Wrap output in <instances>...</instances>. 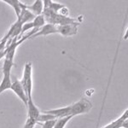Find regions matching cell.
I'll list each match as a JSON object with an SVG mask.
<instances>
[{"label":"cell","mask_w":128,"mask_h":128,"mask_svg":"<svg viewBox=\"0 0 128 128\" xmlns=\"http://www.w3.org/2000/svg\"><path fill=\"white\" fill-rule=\"evenodd\" d=\"M78 26L79 24H69L62 25V26H56V28L57 34L62 35L64 37H68L77 34Z\"/></svg>","instance_id":"cell-5"},{"label":"cell","mask_w":128,"mask_h":128,"mask_svg":"<svg viewBox=\"0 0 128 128\" xmlns=\"http://www.w3.org/2000/svg\"><path fill=\"white\" fill-rule=\"evenodd\" d=\"M28 118L34 120L37 122V119L40 116V109L38 108V107L35 105L34 102V100H32V98L30 96V98H28Z\"/></svg>","instance_id":"cell-7"},{"label":"cell","mask_w":128,"mask_h":128,"mask_svg":"<svg viewBox=\"0 0 128 128\" xmlns=\"http://www.w3.org/2000/svg\"><path fill=\"white\" fill-rule=\"evenodd\" d=\"M32 23H34V28H36V29H40L43 26H44L46 24L44 20V17L43 15L40 16H37L36 17L34 18V20H32Z\"/></svg>","instance_id":"cell-13"},{"label":"cell","mask_w":128,"mask_h":128,"mask_svg":"<svg viewBox=\"0 0 128 128\" xmlns=\"http://www.w3.org/2000/svg\"><path fill=\"white\" fill-rule=\"evenodd\" d=\"M72 118H73V116H72V115H70V116L56 119V121L54 128H64V127H65V126L67 125V123L68 122V121Z\"/></svg>","instance_id":"cell-14"},{"label":"cell","mask_w":128,"mask_h":128,"mask_svg":"<svg viewBox=\"0 0 128 128\" xmlns=\"http://www.w3.org/2000/svg\"><path fill=\"white\" fill-rule=\"evenodd\" d=\"M36 17L34 14L31 13L29 10H26V4H22V11H20V16L17 18L18 20H20V22H22V25L25 23H28V22H32L34 20V18Z\"/></svg>","instance_id":"cell-9"},{"label":"cell","mask_w":128,"mask_h":128,"mask_svg":"<svg viewBox=\"0 0 128 128\" xmlns=\"http://www.w3.org/2000/svg\"><path fill=\"white\" fill-rule=\"evenodd\" d=\"M26 8L28 10H29L31 13H32L35 16H37L42 15L43 10H44V4H43V1L37 0L32 4L26 5Z\"/></svg>","instance_id":"cell-10"},{"label":"cell","mask_w":128,"mask_h":128,"mask_svg":"<svg viewBox=\"0 0 128 128\" xmlns=\"http://www.w3.org/2000/svg\"><path fill=\"white\" fill-rule=\"evenodd\" d=\"M45 113L50 114L55 116L56 119L63 118V117L70 116L71 114V108H70V105L64 108H60L56 109H51V110H47L45 111ZM74 117V116H73Z\"/></svg>","instance_id":"cell-8"},{"label":"cell","mask_w":128,"mask_h":128,"mask_svg":"<svg viewBox=\"0 0 128 128\" xmlns=\"http://www.w3.org/2000/svg\"><path fill=\"white\" fill-rule=\"evenodd\" d=\"M92 108V104L86 98H81L75 104L70 105L72 116L88 113Z\"/></svg>","instance_id":"cell-3"},{"label":"cell","mask_w":128,"mask_h":128,"mask_svg":"<svg viewBox=\"0 0 128 128\" xmlns=\"http://www.w3.org/2000/svg\"><path fill=\"white\" fill-rule=\"evenodd\" d=\"M4 3L7 4L10 6H11L14 9L16 12V15L17 16V18L20 16V11H22V3H20L19 0H3Z\"/></svg>","instance_id":"cell-12"},{"label":"cell","mask_w":128,"mask_h":128,"mask_svg":"<svg viewBox=\"0 0 128 128\" xmlns=\"http://www.w3.org/2000/svg\"><path fill=\"white\" fill-rule=\"evenodd\" d=\"M36 120H32L30 118H28L26 120V124L24 125V127L23 128H34L35 127V125H36Z\"/></svg>","instance_id":"cell-18"},{"label":"cell","mask_w":128,"mask_h":128,"mask_svg":"<svg viewBox=\"0 0 128 128\" xmlns=\"http://www.w3.org/2000/svg\"><path fill=\"white\" fill-rule=\"evenodd\" d=\"M12 90L16 93V96L19 98L20 100L23 102V104L26 105L28 104V96H26V93H25V90L23 87H22V84H20V80L16 78L15 76L12 77L11 80V87H10Z\"/></svg>","instance_id":"cell-4"},{"label":"cell","mask_w":128,"mask_h":128,"mask_svg":"<svg viewBox=\"0 0 128 128\" xmlns=\"http://www.w3.org/2000/svg\"><path fill=\"white\" fill-rule=\"evenodd\" d=\"M34 23L32 22H28V23H25L22 25V32H20V35L18 38H22V36L23 35L25 32H28V31H30V30H32L34 29Z\"/></svg>","instance_id":"cell-16"},{"label":"cell","mask_w":128,"mask_h":128,"mask_svg":"<svg viewBox=\"0 0 128 128\" xmlns=\"http://www.w3.org/2000/svg\"><path fill=\"white\" fill-rule=\"evenodd\" d=\"M55 116H53V115L50 114H47L44 112L43 114H40V116L38 117V119H37V123L38 122H46V121H49V120H56Z\"/></svg>","instance_id":"cell-15"},{"label":"cell","mask_w":128,"mask_h":128,"mask_svg":"<svg viewBox=\"0 0 128 128\" xmlns=\"http://www.w3.org/2000/svg\"><path fill=\"white\" fill-rule=\"evenodd\" d=\"M57 34L56 26H54V25H52V24L47 23V24H45L44 26H43L38 32H35L34 35H32V36L30 37L29 40H31V38H36V37L47 36V35H49V34Z\"/></svg>","instance_id":"cell-6"},{"label":"cell","mask_w":128,"mask_h":128,"mask_svg":"<svg viewBox=\"0 0 128 128\" xmlns=\"http://www.w3.org/2000/svg\"><path fill=\"white\" fill-rule=\"evenodd\" d=\"M14 66V60L4 57L3 65V80L0 84V94L11 87V69Z\"/></svg>","instance_id":"cell-1"},{"label":"cell","mask_w":128,"mask_h":128,"mask_svg":"<svg viewBox=\"0 0 128 128\" xmlns=\"http://www.w3.org/2000/svg\"><path fill=\"white\" fill-rule=\"evenodd\" d=\"M43 4H44V8L49 9L54 12H56V13H58L59 10L65 9V6L63 4H62L55 3V2H52V1H49V0H44V1H43Z\"/></svg>","instance_id":"cell-11"},{"label":"cell","mask_w":128,"mask_h":128,"mask_svg":"<svg viewBox=\"0 0 128 128\" xmlns=\"http://www.w3.org/2000/svg\"><path fill=\"white\" fill-rule=\"evenodd\" d=\"M8 40H9V38H8L7 35H5V36L0 40V53L3 52L6 49V44H7Z\"/></svg>","instance_id":"cell-17"},{"label":"cell","mask_w":128,"mask_h":128,"mask_svg":"<svg viewBox=\"0 0 128 128\" xmlns=\"http://www.w3.org/2000/svg\"><path fill=\"white\" fill-rule=\"evenodd\" d=\"M56 121V120H52L46 121V122H44L42 128H54Z\"/></svg>","instance_id":"cell-19"},{"label":"cell","mask_w":128,"mask_h":128,"mask_svg":"<svg viewBox=\"0 0 128 128\" xmlns=\"http://www.w3.org/2000/svg\"><path fill=\"white\" fill-rule=\"evenodd\" d=\"M25 93L28 98L32 96V63L26 62L24 67V72L22 79L20 80Z\"/></svg>","instance_id":"cell-2"}]
</instances>
